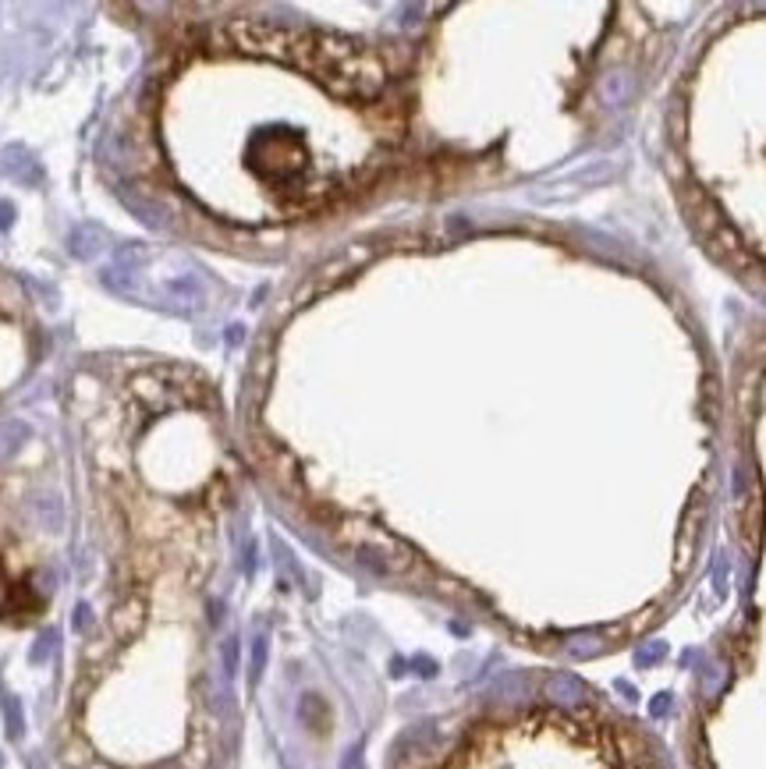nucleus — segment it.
<instances>
[{
    "mask_svg": "<svg viewBox=\"0 0 766 769\" xmlns=\"http://www.w3.org/2000/svg\"><path fill=\"white\" fill-rule=\"evenodd\" d=\"M8 727H11V734H22V716H18V702H11V698H8Z\"/></svg>",
    "mask_w": 766,
    "mask_h": 769,
    "instance_id": "nucleus-1",
    "label": "nucleus"
},
{
    "mask_svg": "<svg viewBox=\"0 0 766 769\" xmlns=\"http://www.w3.org/2000/svg\"><path fill=\"white\" fill-rule=\"evenodd\" d=\"M11 216H15V209H11L8 202H0V227H8V223H11Z\"/></svg>",
    "mask_w": 766,
    "mask_h": 769,
    "instance_id": "nucleus-2",
    "label": "nucleus"
},
{
    "mask_svg": "<svg viewBox=\"0 0 766 769\" xmlns=\"http://www.w3.org/2000/svg\"><path fill=\"white\" fill-rule=\"evenodd\" d=\"M0 433H4V429H0ZM8 447H15V440H0V454H4Z\"/></svg>",
    "mask_w": 766,
    "mask_h": 769,
    "instance_id": "nucleus-3",
    "label": "nucleus"
}]
</instances>
